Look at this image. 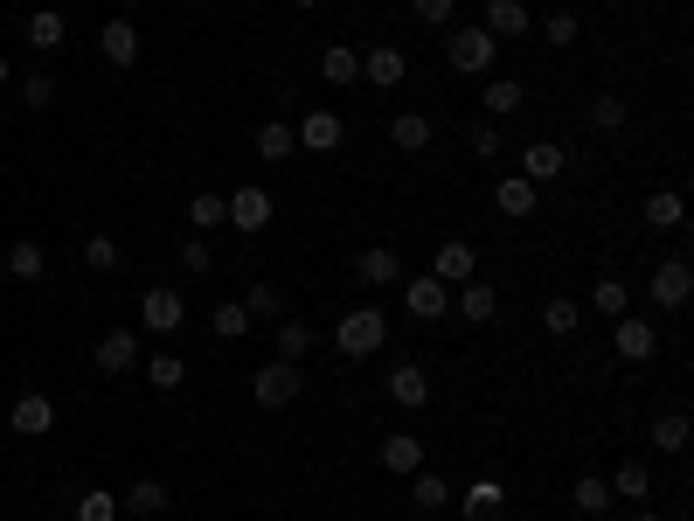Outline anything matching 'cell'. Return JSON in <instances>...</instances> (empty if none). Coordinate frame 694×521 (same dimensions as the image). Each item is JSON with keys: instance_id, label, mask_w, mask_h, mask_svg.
Here are the masks:
<instances>
[{"instance_id": "4fadbf2b", "label": "cell", "mask_w": 694, "mask_h": 521, "mask_svg": "<svg viewBox=\"0 0 694 521\" xmlns=\"http://www.w3.org/2000/svg\"><path fill=\"white\" fill-rule=\"evenodd\" d=\"M611 348H618V362H653L660 327H653V320H618V327H611Z\"/></svg>"}, {"instance_id": "8fae6325", "label": "cell", "mask_w": 694, "mask_h": 521, "mask_svg": "<svg viewBox=\"0 0 694 521\" xmlns=\"http://www.w3.org/2000/svg\"><path fill=\"white\" fill-rule=\"evenodd\" d=\"M494 43H514V35H528L535 28V14H528V0H486V22H479Z\"/></svg>"}, {"instance_id": "ee69618b", "label": "cell", "mask_w": 694, "mask_h": 521, "mask_svg": "<svg viewBox=\"0 0 694 521\" xmlns=\"http://www.w3.org/2000/svg\"><path fill=\"white\" fill-rule=\"evenodd\" d=\"M84 265H90V271H119V244H111V237L98 230V237L84 244Z\"/></svg>"}, {"instance_id": "5bb4252c", "label": "cell", "mask_w": 694, "mask_h": 521, "mask_svg": "<svg viewBox=\"0 0 694 521\" xmlns=\"http://www.w3.org/2000/svg\"><path fill=\"white\" fill-rule=\"evenodd\" d=\"M430 278H445V286H465V278H479V257L465 237H452V244H438V257H430Z\"/></svg>"}, {"instance_id": "30bf717a", "label": "cell", "mask_w": 694, "mask_h": 521, "mask_svg": "<svg viewBox=\"0 0 694 521\" xmlns=\"http://www.w3.org/2000/svg\"><path fill=\"white\" fill-rule=\"evenodd\" d=\"M362 77H368L375 90H397V84L410 77V56H403L397 43H375V49L362 56Z\"/></svg>"}, {"instance_id": "74e56055", "label": "cell", "mask_w": 694, "mask_h": 521, "mask_svg": "<svg viewBox=\"0 0 694 521\" xmlns=\"http://www.w3.org/2000/svg\"><path fill=\"white\" fill-rule=\"evenodd\" d=\"M500 500H508V487H500L494 473H479L473 487H465V514H500Z\"/></svg>"}, {"instance_id": "4316f807", "label": "cell", "mask_w": 694, "mask_h": 521, "mask_svg": "<svg viewBox=\"0 0 694 521\" xmlns=\"http://www.w3.org/2000/svg\"><path fill=\"white\" fill-rule=\"evenodd\" d=\"M410 500H417L424 514H438V508H452V480H438V473H410Z\"/></svg>"}, {"instance_id": "3957f363", "label": "cell", "mask_w": 694, "mask_h": 521, "mask_svg": "<svg viewBox=\"0 0 694 521\" xmlns=\"http://www.w3.org/2000/svg\"><path fill=\"white\" fill-rule=\"evenodd\" d=\"M299 389H306V376H299V362H265L251 376V397L257 411H285V403H299Z\"/></svg>"}, {"instance_id": "7bdbcfd3", "label": "cell", "mask_w": 694, "mask_h": 521, "mask_svg": "<svg viewBox=\"0 0 694 521\" xmlns=\"http://www.w3.org/2000/svg\"><path fill=\"white\" fill-rule=\"evenodd\" d=\"M625 119H632V111H625V98H597V105H590V125H597V133H618Z\"/></svg>"}, {"instance_id": "ab89813d", "label": "cell", "mask_w": 694, "mask_h": 521, "mask_svg": "<svg viewBox=\"0 0 694 521\" xmlns=\"http://www.w3.org/2000/svg\"><path fill=\"white\" fill-rule=\"evenodd\" d=\"M209 327L222 334V341H243V334H251L257 320H251V313H243V300H222V306L209 313Z\"/></svg>"}, {"instance_id": "5b68a950", "label": "cell", "mask_w": 694, "mask_h": 521, "mask_svg": "<svg viewBox=\"0 0 694 521\" xmlns=\"http://www.w3.org/2000/svg\"><path fill=\"white\" fill-rule=\"evenodd\" d=\"M90 362H98V376H133V368H139V334H133V327H111V334H98Z\"/></svg>"}, {"instance_id": "f546056e", "label": "cell", "mask_w": 694, "mask_h": 521, "mask_svg": "<svg viewBox=\"0 0 694 521\" xmlns=\"http://www.w3.org/2000/svg\"><path fill=\"white\" fill-rule=\"evenodd\" d=\"M389 140H397L403 154H424V146H430V119H424V111H397V119H389Z\"/></svg>"}, {"instance_id": "f1b7e54d", "label": "cell", "mask_w": 694, "mask_h": 521, "mask_svg": "<svg viewBox=\"0 0 694 521\" xmlns=\"http://www.w3.org/2000/svg\"><path fill=\"white\" fill-rule=\"evenodd\" d=\"M459 313H465V320H494V313H500V292L486 286V278H465V286H459Z\"/></svg>"}, {"instance_id": "11a10c76", "label": "cell", "mask_w": 694, "mask_h": 521, "mask_svg": "<svg viewBox=\"0 0 694 521\" xmlns=\"http://www.w3.org/2000/svg\"><path fill=\"white\" fill-rule=\"evenodd\" d=\"M640 521H660V514H640Z\"/></svg>"}, {"instance_id": "60d3db41", "label": "cell", "mask_w": 694, "mask_h": 521, "mask_svg": "<svg viewBox=\"0 0 694 521\" xmlns=\"http://www.w3.org/2000/svg\"><path fill=\"white\" fill-rule=\"evenodd\" d=\"M77 521H125V508H119V494L90 487V494H77Z\"/></svg>"}, {"instance_id": "52a82bcc", "label": "cell", "mask_w": 694, "mask_h": 521, "mask_svg": "<svg viewBox=\"0 0 694 521\" xmlns=\"http://www.w3.org/2000/svg\"><path fill=\"white\" fill-rule=\"evenodd\" d=\"M271 216H278V202H271L265 189H236V195H230V230H236V237L271 230Z\"/></svg>"}, {"instance_id": "e0dca14e", "label": "cell", "mask_w": 694, "mask_h": 521, "mask_svg": "<svg viewBox=\"0 0 694 521\" xmlns=\"http://www.w3.org/2000/svg\"><path fill=\"white\" fill-rule=\"evenodd\" d=\"M494 209L508 216V222H521V216H535V209H541V189H535V181H521V174H508V181L494 189Z\"/></svg>"}, {"instance_id": "d590c367", "label": "cell", "mask_w": 694, "mask_h": 521, "mask_svg": "<svg viewBox=\"0 0 694 521\" xmlns=\"http://www.w3.org/2000/svg\"><path fill=\"white\" fill-rule=\"evenodd\" d=\"M243 313H251V320H285V292H278V286H265V278H257V286L243 292Z\"/></svg>"}, {"instance_id": "c3c4849f", "label": "cell", "mask_w": 694, "mask_h": 521, "mask_svg": "<svg viewBox=\"0 0 694 521\" xmlns=\"http://www.w3.org/2000/svg\"><path fill=\"white\" fill-rule=\"evenodd\" d=\"M410 14H417L424 28H445L452 22V0H410Z\"/></svg>"}, {"instance_id": "83f0119b", "label": "cell", "mask_w": 694, "mask_h": 521, "mask_svg": "<svg viewBox=\"0 0 694 521\" xmlns=\"http://www.w3.org/2000/svg\"><path fill=\"white\" fill-rule=\"evenodd\" d=\"M521 105H528V90L514 77H486V119H514Z\"/></svg>"}, {"instance_id": "f5cc1de1", "label": "cell", "mask_w": 694, "mask_h": 521, "mask_svg": "<svg viewBox=\"0 0 694 521\" xmlns=\"http://www.w3.org/2000/svg\"><path fill=\"white\" fill-rule=\"evenodd\" d=\"M465 521H500V514H465Z\"/></svg>"}, {"instance_id": "9c48e42d", "label": "cell", "mask_w": 694, "mask_h": 521, "mask_svg": "<svg viewBox=\"0 0 694 521\" xmlns=\"http://www.w3.org/2000/svg\"><path fill=\"white\" fill-rule=\"evenodd\" d=\"M292 140L306 146V154H333V146L348 140V125H341V111H306V119L292 125Z\"/></svg>"}, {"instance_id": "9a60e30c", "label": "cell", "mask_w": 694, "mask_h": 521, "mask_svg": "<svg viewBox=\"0 0 694 521\" xmlns=\"http://www.w3.org/2000/svg\"><path fill=\"white\" fill-rule=\"evenodd\" d=\"M354 278H362L368 292H382V286H397V278H403V257L389 251V244H375V251L354 257Z\"/></svg>"}, {"instance_id": "816d5d0a", "label": "cell", "mask_w": 694, "mask_h": 521, "mask_svg": "<svg viewBox=\"0 0 694 521\" xmlns=\"http://www.w3.org/2000/svg\"><path fill=\"white\" fill-rule=\"evenodd\" d=\"M8 77H14V70H8V56H0V84H8Z\"/></svg>"}, {"instance_id": "f907efd6", "label": "cell", "mask_w": 694, "mask_h": 521, "mask_svg": "<svg viewBox=\"0 0 694 521\" xmlns=\"http://www.w3.org/2000/svg\"><path fill=\"white\" fill-rule=\"evenodd\" d=\"M292 8H299V14H313V8H320V0H292Z\"/></svg>"}, {"instance_id": "2e32d148", "label": "cell", "mask_w": 694, "mask_h": 521, "mask_svg": "<svg viewBox=\"0 0 694 521\" xmlns=\"http://www.w3.org/2000/svg\"><path fill=\"white\" fill-rule=\"evenodd\" d=\"M562 167H570V154H562L556 140H535V146H521V181H535V189H541V181H556Z\"/></svg>"}, {"instance_id": "e575fe53", "label": "cell", "mask_w": 694, "mask_h": 521, "mask_svg": "<svg viewBox=\"0 0 694 521\" xmlns=\"http://www.w3.org/2000/svg\"><path fill=\"white\" fill-rule=\"evenodd\" d=\"M653 452H687V411H660V417H653Z\"/></svg>"}, {"instance_id": "ba28073f", "label": "cell", "mask_w": 694, "mask_h": 521, "mask_svg": "<svg viewBox=\"0 0 694 521\" xmlns=\"http://www.w3.org/2000/svg\"><path fill=\"white\" fill-rule=\"evenodd\" d=\"M139 320L154 327V334H174V327L187 320V300H181L174 286H146V292H139Z\"/></svg>"}, {"instance_id": "f35d334b", "label": "cell", "mask_w": 694, "mask_h": 521, "mask_svg": "<svg viewBox=\"0 0 694 521\" xmlns=\"http://www.w3.org/2000/svg\"><path fill=\"white\" fill-rule=\"evenodd\" d=\"M541 327H549L556 341H570V334L584 327V306H576V300H549V306H541Z\"/></svg>"}, {"instance_id": "603a6c76", "label": "cell", "mask_w": 694, "mask_h": 521, "mask_svg": "<svg viewBox=\"0 0 694 521\" xmlns=\"http://www.w3.org/2000/svg\"><path fill=\"white\" fill-rule=\"evenodd\" d=\"M320 77H327L333 90H348L354 77H362V56H354L348 43H327V49H320Z\"/></svg>"}, {"instance_id": "bcb514c9", "label": "cell", "mask_w": 694, "mask_h": 521, "mask_svg": "<svg viewBox=\"0 0 694 521\" xmlns=\"http://www.w3.org/2000/svg\"><path fill=\"white\" fill-rule=\"evenodd\" d=\"M22 105H35V111H49V105H56V84L42 77V70H35V77H22Z\"/></svg>"}, {"instance_id": "7402d4cb", "label": "cell", "mask_w": 694, "mask_h": 521, "mask_svg": "<svg viewBox=\"0 0 694 521\" xmlns=\"http://www.w3.org/2000/svg\"><path fill=\"white\" fill-rule=\"evenodd\" d=\"M681 222H687L681 189H653V195H646V230H681Z\"/></svg>"}, {"instance_id": "7dc6e473", "label": "cell", "mask_w": 694, "mask_h": 521, "mask_svg": "<svg viewBox=\"0 0 694 521\" xmlns=\"http://www.w3.org/2000/svg\"><path fill=\"white\" fill-rule=\"evenodd\" d=\"M541 35H549V49H570V43H576V14H549Z\"/></svg>"}, {"instance_id": "f6af8a7d", "label": "cell", "mask_w": 694, "mask_h": 521, "mask_svg": "<svg viewBox=\"0 0 694 521\" xmlns=\"http://www.w3.org/2000/svg\"><path fill=\"white\" fill-rule=\"evenodd\" d=\"M181 265H187V271H216V251H209V237H187V244H181Z\"/></svg>"}, {"instance_id": "b9f144b4", "label": "cell", "mask_w": 694, "mask_h": 521, "mask_svg": "<svg viewBox=\"0 0 694 521\" xmlns=\"http://www.w3.org/2000/svg\"><path fill=\"white\" fill-rule=\"evenodd\" d=\"M146 383H154L160 397H167V389H181V383H187V362H181V355H154V362H146Z\"/></svg>"}, {"instance_id": "ac0fdd59", "label": "cell", "mask_w": 694, "mask_h": 521, "mask_svg": "<svg viewBox=\"0 0 694 521\" xmlns=\"http://www.w3.org/2000/svg\"><path fill=\"white\" fill-rule=\"evenodd\" d=\"M389 397H397L403 411H424V403H430V376L417 362H397V368H389Z\"/></svg>"}, {"instance_id": "836d02e7", "label": "cell", "mask_w": 694, "mask_h": 521, "mask_svg": "<svg viewBox=\"0 0 694 521\" xmlns=\"http://www.w3.org/2000/svg\"><path fill=\"white\" fill-rule=\"evenodd\" d=\"M257 154H265V160H292V154H299L292 125H285V119H265V125H257Z\"/></svg>"}, {"instance_id": "277c9868", "label": "cell", "mask_w": 694, "mask_h": 521, "mask_svg": "<svg viewBox=\"0 0 694 521\" xmlns=\"http://www.w3.org/2000/svg\"><path fill=\"white\" fill-rule=\"evenodd\" d=\"M403 306H410V320H445L452 313V286L417 271V278H403Z\"/></svg>"}, {"instance_id": "1f68e13d", "label": "cell", "mask_w": 694, "mask_h": 521, "mask_svg": "<svg viewBox=\"0 0 694 521\" xmlns=\"http://www.w3.org/2000/svg\"><path fill=\"white\" fill-rule=\"evenodd\" d=\"M119 508L133 514V521H146V514H160V508H167V487H160V480H133V487H125V500H119Z\"/></svg>"}, {"instance_id": "7c38bea8", "label": "cell", "mask_w": 694, "mask_h": 521, "mask_svg": "<svg viewBox=\"0 0 694 521\" xmlns=\"http://www.w3.org/2000/svg\"><path fill=\"white\" fill-rule=\"evenodd\" d=\"M8 424H14V432H22V438H49V432H56V403L42 397V389H28V397H14Z\"/></svg>"}, {"instance_id": "44dd1931", "label": "cell", "mask_w": 694, "mask_h": 521, "mask_svg": "<svg viewBox=\"0 0 694 521\" xmlns=\"http://www.w3.org/2000/svg\"><path fill=\"white\" fill-rule=\"evenodd\" d=\"M611 500H632V508H646V500H653V473H646V459H625V467L611 473Z\"/></svg>"}, {"instance_id": "cb8c5ba5", "label": "cell", "mask_w": 694, "mask_h": 521, "mask_svg": "<svg viewBox=\"0 0 694 521\" xmlns=\"http://www.w3.org/2000/svg\"><path fill=\"white\" fill-rule=\"evenodd\" d=\"M63 35H70V22H63L56 8H35V14H28V49L56 56V49H63Z\"/></svg>"}, {"instance_id": "4dcf8cb0", "label": "cell", "mask_w": 694, "mask_h": 521, "mask_svg": "<svg viewBox=\"0 0 694 521\" xmlns=\"http://www.w3.org/2000/svg\"><path fill=\"white\" fill-rule=\"evenodd\" d=\"M271 341H278V362H306L313 327H306V320H271Z\"/></svg>"}, {"instance_id": "484cf974", "label": "cell", "mask_w": 694, "mask_h": 521, "mask_svg": "<svg viewBox=\"0 0 694 521\" xmlns=\"http://www.w3.org/2000/svg\"><path fill=\"white\" fill-rule=\"evenodd\" d=\"M0 265H8V278H22V286H35V278L49 271V257H42V244H28V237H22V244H8V257H0Z\"/></svg>"}, {"instance_id": "ffe728a7", "label": "cell", "mask_w": 694, "mask_h": 521, "mask_svg": "<svg viewBox=\"0 0 694 521\" xmlns=\"http://www.w3.org/2000/svg\"><path fill=\"white\" fill-rule=\"evenodd\" d=\"M382 467L410 480V473L424 467V438H417V432H389V438H382Z\"/></svg>"}, {"instance_id": "db71d44e", "label": "cell", "mask_w": 694, "mask_h": 521, "mask_svg": "<svg viewBox=\"0 0 694 521\" xmlns=\"http://www.w3.org/2000/svg\"><path fill=\"white\" fill-rule=\"evenodd\" d=\"M119 8H146V0H119Z\"/></svg>"}, {"instance_id": "8d00e7d4", "label": "cell", "mask_w": 694, "mask_h": 521, "mask_svg": "<svg viewBox=\"0 0 694 521\" xmlns=\"http://www.w3.org/2000/svg\"><path fill=\"white\" fill-rule=\"evenodd\" d=\"M590 306L605 313V320H625V306H632V292H625V278H597L590 286Z\"/></svg>"}, {"instance_id": "d6986e66", "label": "cell", "mask_w": 694, "mask_h": 521, "mask_svg": "<svg viewBox=\"0 0 694 521\" xmlns=\"http://www.w3.org/2000/svg\"><path fill=\"white\" fill-rule=\"evenodd\" d=\"M98 49H105V63H119V70H125V63H139V28L119 14V22H105V28H98Z\"/></svg>"}, {"instance_id": "8992f818", "label": "cell", "mask_w": 694, "mask_h": 521, "mask_svg": "<svg viewBox=\"0 0 694 521\" xmlns=\"http://www.w3.org/2000/svg\"><path fill=\"white\" fill-rule=\"evenodd\" d=\"M687 292H694V271H687V257H660V265H653V306L681 313V306H687Z\"/></svg>"}, {"instance_id": "d6a6232c", "label": "cell", "mask_w": 694, "mask_h": 521, "mask_svg": "<svg viewBox=\"0 0 694 521\" xmlns=\"http://www.w3.org/2000/svg\"><path fill=\"white\" fill-rule=\"evenodd\" d=\"M187 222H195V230H222V222H230V195L202 189L195 202H187Z\"/></svg>"}, {"instance_id": "681fc988", "label": "cell", "mask_w": 694, "mask_h": 521, "mask_svg": "<svg viewBox=\"0 0 694 521\" xmlns=\"http://www.w3.org/2000/svg\"><path fill=\"white\" fill-rule=\"evenodd\" d=\"M473 154H479V160H494V154H500V125H494V119H479V125H473Z\"/></svg>"}, {"instance_id": "6da1fadb", "label": "cell", "mask_w": 694, "mask_h": 521, "mask_svg": "<svg viewBox=\"0 0 694 521\" xmlns=\"http://www.w3.org/2000/svg\"><path fill=\"white\" fill-rule=\"evenodd\" d=\"M333 348H341L348 362H368L389 348V313L382 306H348L341 320H333Z\"/></svg>"}, {"instance_id": "7a4b0ae2", "label": "cell", "mask_w": 694, "mask_h": 521, "mask_svg": "<svg viewBox=\"0 0 694 521\" xmlns=\"http://www.w3.org/2000/svg\"><path fill=\"white\" fill-rule=\"evenodd\" d=\"M445 56H452V70H459V77H494V56H500V43H494V35H486V28L473 22V28H452Z\"/></svg>"}, {"instance_id": "d4e9b609", "label": "cell", "mask_w": 694, "mask_h": 521, "mask_svg": "<svg viewBox=\"0 0 694 521\" xmlns=\"http://www.w3.org/2000/svg\"><path fill=\"white\" fill-rule=\"evenodd\" d=\"M570 508H576V514H597V521H605V514H611V480L584 473V480L570 487Z\"/></svg>"}]
</instances>
